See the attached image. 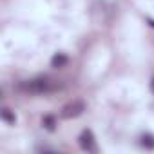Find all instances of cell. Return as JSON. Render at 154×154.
<instances>
[{
	"label": "cell",
	"mask_w": 154,
	"mask_h": 154,
	"mask_svg": "<svg viewBox=\"0 0 154 154\" xmlns=\"http://www.w3.org/2000/svg\"><path fill=\"white\" fill-rule=\"evenodd\" d=\"M20 89L26 91V93H33V94H44V93H49L53 89V84H51L49 78L40 76V78H33L29 82L20 84Z\"/></svg>",
	"instance_id": "cell-1"
},
{
	"label": "cell",
	"mask_w": 154,
	"mask_h": 154,
	"mask_svg": "<svg viewBox=\"0 0 154 154\" xmlns=\"http://www.w3.org/2000/svg\"><path fill=\"white\" fill-rule=\"evenodd\" d=\"M84 111H85V103H84L82 100H72V102H69L67 105H63V109H62V118H65V120L78 118Z\"/></svg>",
	"instance_id": "cell-2"
},
{
	"label": "cell",
	"mask_w": 154,
	"mask_h": 154,
	"mask_svg": "<svg viewBox=\"0 0 154 154\" xmlns=\"http://www.w3.org/2000/svg\"><path fill=\"white\" fill-rule=\"evenodd\" d=\"M78 141H80V147H82L84 150H87V152H96V150H98V149H96V140H94V134H93L89 129H85V131L80 134Z\"/></svg>",
	"instance_id": "cell-3"
},
{
	"label": "cell",
	"mask_w": 154,
	"mask_h": 154,
	"mask_svg": "<svg viewBox=\"0 0 154 154\" xmlns=\"http://www.w3.org/2000/svg\"><path fill=\"white\" fill-rule=\"evenodd\" d=\"M67 62H69V58H67L63 53H56V54L51 58V65H53V67H56V69H58V67L67 65Z\"/></svg>",
	"instance_id": "cell-4"
},
{
	"label": "cell",
	"mask_w": 154,
	"mask_h": 154,
	"mask_svg": "<svg viewBox=\"0 0 154 154\" xmlns=\"http://www.w3.org/2000/svg\"><path fill=\"white\" fill-rule=\"evenodd\" d=\"M141 145L145 149H154V136L152 134H143L141 136Z\"/></svg>",
	"instance_id": "cell-5"
},
{
	"label": "cell",
	"mask_w": 154,
	"mask_h": 154,
	"mask_svg": "<svg viewBox=\"0 0 154 154\" xmlns=\"http://www.w3.org/2000/svg\"><path fill=\"white\" fill-rule=\"evenodd\" d=\"M42 125H44L47 131H54V125H56V122H54V116H44V120H42Z\"/></svg>",
	"instance_id": "cell-6"
},
{
	"label": "cell",
	"mask_w": 154,
	"mask_h": 154,
	"mask_svg": "<svg viewBox=\"0 0 154 154\" xmlns=\"http://www.w3.org/2000/svg\"><path fill=\"white\" fill-rule=\"evenodd\" d=\"M2 120H4V122H8V123H15V120H17V118H15V114H13L9 109H2Z\"/></svg>",
	"instance_id": "cell-7"
},
{
	"label": "cell",
	"mask_w": 154,
	"mask_h": 154,
	"mask_svg": "<svg viewBox=\"0 0 154 154\" xmlns=\"http://www.w3.org/2000/svg\"><path fill=\"white\" fill-rule=\"evenodd\" d=\"M150 89H152V93H154V78L150 80Z\"/></svg>",
	"instance_id": "cell-8"
},
{
	"label": "cell",
	"mask_w": 154,
	"mask_h": 154,
	"mask_svg": "<svg viewBox=\"0 0 154 154\" xmlns=\"http://www.w3.org/2000/svg\"><path fill=\"white\" fill-rule=\"evenodd\" d=\"M149 24H150V26H152V27H154V20H149Z\"/></svg>",
	"instance_id": "cell-9"
}]
</instances>
